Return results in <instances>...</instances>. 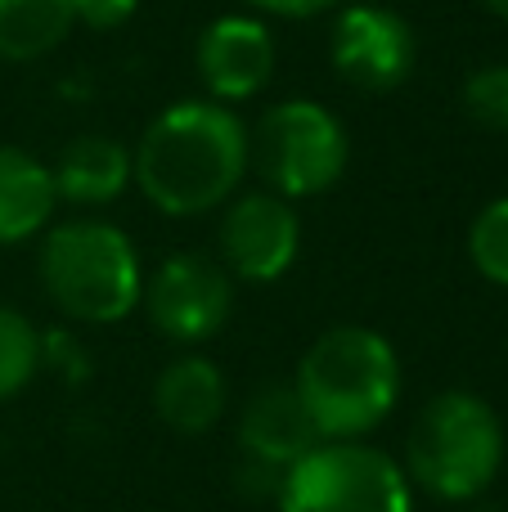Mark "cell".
Returning a JSON list of instances; mask_svg holds the SVG:
<instances>
[{"label": "cell", "mask_w": 508, "mask_h": 512, "mask_svg": "<svg viewBox=\"0 0 508 512\" xmlns=\"http://www.w3.org/2000/svg\"><path fill=\"white\" fill-rule=\"evenodd\" d=\"M140 306L167 342H212L234 310V279L221 261L203 252H171L144 283Z\"/></svg>", "instance_id": "52a82bcc"}, {"label": "cell", "mask_w": 508, "mask_h": 512, "mask_svg": "<svg viewBox=\"0 0 508 512\" xmlns=\"http://www.w3.org/2000/svg\"><path fill=\"white\" fill-rule=\"evenodd\" d=\"M405 477L441 504H473L504 468V423L477 391H441L414 414Z\"/></svg>", "instance_id": "277c9868"}, {"label": "cell", "mask_w": 508, "mask_h": 512, "mask_svg": "<svg viewBox=\"0 0 508 512\" xmlns=\"http://www.w3.org/2000/svg\"><path fill=\"white\" fill-rule=\"evenodd\" d=\"M72 0H0V63H36L72 36Z\"/></svg>", "instance_id": "9a60e30c"}, {"label": "cell", "mask_w": 508, "mask_h": 512, "mask_svg": "<svg viewBox=\"0 0 508 512\" xmlns=\"http://www.w3.org/2000/svg\"><path fill=\"white\" fill-rule=\"evenodd\" d=\"M194 68L216 104L257 99L275 77V36L257 14H221L198 32Z\"/></svg>", "instance_id": "30bf717a"}, {"label": "cell", "mask_w": 508, "mask_h": 512, "mask_svg": "<svg viewBox=\"0 0 508 512\" xmlns=\"http://www.w3.org/2000/svg\"><path fill=\"white\" fill-rule=\"evenodd\" d=\"M45 297L72 324H122L144 297V265L131 234L99 216L54 221L36 256Z\"/></svg>", "instance_id": "3957f363"}, {"label": "cell", "mask_w": 508, "mask_h": 512, "mask_svg": "<svg viewBox=\"0 0 508 512\" xmlns=\"http://www.w3.org/2000/svg\"><path fill=\"white\" fill-rule=\"evenodd\" d=\"M135 189L162 216L221 212L252 171L248 122L216 99L167 104L131 149Z\"/></svg>", "instance_id": "6da1fadb"}, {"label": "cell", "mask_w": 508, "mask_h": 512, "mask_svg": "<svg viewBox=\"0 0 508 512\" xmlns=\"http://www.w3.org/2000/svg\"><path fill=\"white\" fill-rule=\"evenodd\" d=\"M473 512H500V508H491V504H477Z\"/></svg>", "instance_id": "cb8c5ba5"}, {"label": "cell", "mask_w": 508, "mask_h": 512, "mask_svg": "<svg viewBox=\"0 0 508 512\" xmlns=\"http://www.w3.org/2000/svg\"><path fill=\"white\" fill-rule=\"evenodd\" d=\"M225 373L207 355H176L153 382V409L176 436H207L225 418Z\"/></svg>", "instance_id": "4fadbf2b"}, {"label": "cell", "mask_w": 508, "mask_h": 512, "mask_svg": "<svg viewBox=\"0 0 508 512\" xmlns=\"http://www.w3.org/2000/svg\"><path fill=\"white\" fill-rule=\"evenodd\" d=\"M284 472H288V468H275V463H266V459L239 454V468H234V486H239L248 499H270V504H275L279 486H284Z\"/></svg>", "instance_id": "44dd1931"}, {"label": "cell", "mask_w": 508, "mask_h": 512, "mask_svg": "<svg viewBox=\"0 0 508 512\" xmlns=\"http://www.w3.org/2000/svg\"><path fill=\"white\" fill-rule=\"evenodd\" d=\"M248 149L261 185L297 203V198L329 194L347 176L351 135L315 99H284L266 108L257 126H248Z\"/></svg>", "instance_id": "5b68a950"}, {"label": "cell", "mask_w": 508, "mask_h": 512, "mask_svg": "<svg viewBox=\"0 0 508 512\" xmlns=\"http://www.w3.org/2000/svg\"><path fill=\"white\" fill-rule=\"evenodd\" d=\"M302 252V221L288 198L270 189H248L225 203L221 216V265L230 279L275 283L293 270Z\"/></svg>", "instance_id": "9c48e42d"}, {"label": "cell", "mask_w": 508, "mask_h": 512, "mask_svg": "<svg viewBox=\"0 0 508 512\" xmlns=\"http://www.w3.org/2000/svg\"><path fill=\"white\" fill-rule=\"evenodd\" d=\"M468 256L473 270L495 288H508V194L486 203L468 225Z\"/></svg>", "instance_id": "e0dca14e"}, {"label": "cell", "mask_w": 508, "mask_h": 512, "mask_svg": "<svg viewBox=\"0 0 508 512\" xmlns=\"http://www.w3.org/2000/svg\"><path fill=\"white\" fill-rule=\"evenodd\" d=\"M41 369H54L63 382H86L90 355H86V346L77 342V333L54 328V333H41Z\"/></svg>", "instance_id": "d6986e66"}, {"label": "cell", "mask_w": 508, "mask_h": 512, "mask_svg": "<svg viewBox=\"0 0 508 512\" xmlns=\"http://www.w3.org/2000/svg\"><path fill=\"white\" fill-rule=\"evenodd\" d=\"M464 113L473 117L486 131L508 135V63H486V68H473L464 77Z\"/></svg>", "instance_id": "ac0fdd59"}, {"label": "cell", "mask_w": 508, "mask_h": 512, "mask_svg": "<svg viewBox=\"0 0 508 512\" xmlns=\"http://www.w3.org/2000/svg\"><path fill=\"white\" fill-rule=\"evenodd\" d=\"M54 176L36 153L0 144V248L27 243L54 225Z\"/></svg>", "instance_id": "5bb4252c"}, {"label": "cell", "mask_w": 508, "mask_h": 512, "mask_svg": "<svg viewBox=\"0 0 508 512\" xmlns=\"http://www.w3.org/2000/svg\"><path fill=\"white\" fill-rule=\"evenodd\" d=\"M414 59H419L414 27L396 9L378 5V0H351L333 14L329 63L347 86L365 90V95H387L410 81Z\"/></svg>", "instance_id": "ba28073f"}, {"label": "cell", "mask_w": 508, "mask_h": 512, "mask_svg": "<svg viewBox=\"0 0 508 512\" xmlns=\"http://www.w3.org/2000/svg\"><path fill=\"white\" fill-rule=\"evenodd\" d=\"M41 373V328L14 306H0V400H14Z\"/></svg>", "instance_id": "2e32d148"}, {"label": "cell", "mask_w": 508, "mask_h": 512, "mask_svg": "<svg viewBox=\"0 0 508 512\" xmlns=\"http://www.w3.org/2000/svg\"><path fill=\"white\" fill-rule=\"evenodd\" d=\"M54 194L68 207H104L117 203L135 185L131 149L113 135H77L63 144L59 162L50 167Z\"/></svg>", "instance_id": "7c38bea8"}, {"label": "cell", "mask_w": 508, "mask_h": 512, "mask_svg": "<svg viewBox=\"0 0 508 512\" xmlns=\"http://www.w3.org/2000/svg\"><path fill=\"white\" fill-rule=\"evenodd\" d=\"M140 9V0H72V18L90 32H117Z\"/></svg>", "instance_id": "ffe728a7"}, {"label": "cell", "mask_w": 508, "mask_h": 512, "mask_svg": "<svg viewBox=\"0 0 508 512\" xmlns=\"http://www.w3.org/2000/svg\"><path fill=\"white\" fill-rule=\"evenodd\" d=\"M315 445H320V432L293 382H266L248 396L239 414V454L266 459L275 468H293Z\"/></svg>", "instance_id": "8fae6325"}, {"label": "cell", "mask_w": 508, "mask_h": 512, "mask_svg": "<svg viewBox=\"0 0 508 512\" xmlns=\"http://www.w3.org/2000/svg\"><path fill=\"white\" fill-rule=\"evenodd\" d=\"M482 9L491 18H500V23H508V0H482Z\"/></svg>", "instance_id": "603a6c76"}, {"label": "cell", "mask_w": 508, "mask_h": 512, "mask_svg": "<svg viewBox=\"0 0 508 512\" xmlns=\"http://www.w3.org/2000/svg\"><path fill=\"white\" fill-rule=\"evenodd\" d=\"M275 512H414V486L369 441H320L284 472Z\"/></svg>", "instance_id": "8992f818"}, {"label": "cell", "mask_w": 508, "mask_h": 512, "mask_svg": "<svg viewBox=\"0 0 508 512\" xmlns=\"http://www.w3.org/2000/svg\"><path fill=\"white\" fill-rule=\"evenodd\" d=\"M293 387L320 441H365L401 400V355L378 328H324L306 346Z\"/></svg>", "instance_id": "7a4b0ae2"}, {"label": "cell", "mask_w": 508, "mask_h": 512, "mask_svg": "<svg viewBox=\"0 0 508 512\" xmlns=\"http://www.w3.org/2000/svg\"><path fill=\"white\" fill-rule=\"evenodd\" d=\"M248 5H257L261 14H279V18H315V14H329L342 0H248Z\"/></svg>", "instance_id": "7402d4cb"}]
</instances>
